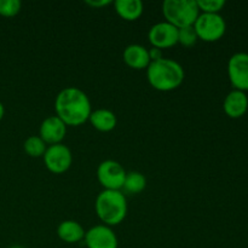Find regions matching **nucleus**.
Instances as JSON below:
<instances>
[{
	"instance_id": "1",
	"label": "nucleus",
	"mask_w": 248,
	"mask_h": 248,
	"mask_svg": "<svg viewBox=\"0 0 248 248\" xmlns=\"http://www.w3.org/2000/svg\"><path fill=\"white\" fill-rule=\"evenodd\" d=\"M56 115L67 126H80L86 123L92 111L89 96L79 87L61 90L55 99Z\"/></svg>"
},
{
	"instance_id": "2",
	"label": "nucleus",
	"mask_w": 248,
	"mask_h": 248,
	"mask_svg": "<svg viewBox=\"0 0 248 248\" xmlns=\"http://www.w3.org/2000/svg\"><path fill=\"white\" fill-rule=\"evenodd\" d=\"M184 77V68L172 58L162 57L153 61L147 68L148 82L157 91L169 92L178 89L183 84Z\"/></svg>"
},
{
	"instance_id": "3",
	"label": "nucleus",
	"mask_w": 248,
	"mask_h": 248,
	"mask_svg": "<svg viewBox=\"0 0 248 248\" xmlns=\"http://www.w3.org/2000/svg\"><path fill=\"white\" fill-rule=\"evenodd\" d=\"M94 211L104 225L113 227L123 222L127 215V200L121 190H103L97 195Z\"/></svg>"
},
{
	"instance_id": "4",
	"label": "nucleus",
	"mask_w": 248,
	"mask_h": 248,
	"mask_svg": "<svg viewBox=\"0 0 248 248\" xmlns=\"http://www.w3.org/2000/svg\"><path fill=\"white\" fill-rule=\"evenodd\" d=\"M165 21L177 28L193 26L200 15L196 0H165L162 2Z\"/></svg>"
},
{
	"instance_id": "5",
	"label": "nucleus",
	"mask_w": 248,
	"mask_h": 248,
	"mask_svg": "<svg viewBox=\"0 0 248 248\" xmlns=\"http://www.w3.org/2000/svg\"><path fill=\"white\" fill-rule=\"evenodd\" d=\"M193 26L199 39L207 43H213L222 39L227 31V23L220 14L200 12Z\"/></svg>"
},
{
	"instance_id": "6",
	"label": "nucleus",
	"mask_w": 248,
	"mask_h": 248,
	"mask_svg": "<svg viewBox=\"0 0 248 248\" xmlns=\"http://www.w3.org/2000/svg\"><path fill=\"white\" fill-rule=\"evenodd\" d=\"M126 170L115 160H104L97 167V179L106 190H121L126 178Z\"/></svg>"
},
{
	"instance_id": "7",
	"label": "nucleus",
	"mask_w": 248,
	"mask_h": 248,
	"mask_svg": "<svg viewBox=\"0 0 248 248\" xmlns=\"http://www.w3.org/2000/svg\"><path fill=\"white\" fill-rule=\"evenodd\" d=\"M43 159L46 169L55 174L64 173L73 164L72 150L63 143L47 145Z\"/></svg>"
},
{
	"instance_id": "8",
	"label": "nucleus",
	"mask_w": 248,
	"mask_h": 248,
	"mask_svg": "<svg viewBox=\"0 0 248 248\" xmlns=\"http://www.w3.org/2000/svg\"><path fill=\"white\" fill-rule=\"evenodd\" d=\"M148 40L153 47L160 50L172 47L178 44V28L167 21L157 22L150 27L148 31Z\"/></svg>"
},
{
	"instance_id": "9",
	"label": "nucleus",
	"mask_w": 248,
	"mask_h": 248,
	"mask_svg": "<svg viewBox=\"0 0 248 248\" xmlns=\"http://www.w3.org/2000/svg\"><path fill=\"white\" fill-rule=\"evenodd\" d=\"M228 77L235 90L248 91V53L236 52L229 58Z\"/></svg>"
},
{
	"instance_id": "10",
	"label": "nucleus",
	"mask_w": 248,
	"mask_h": 248,
	"mask_svg": "<svg viewBox=\"0 0 248 248\" xmlns=\"http://www.w3.org/2000/svg\"><path fill=\"white\" fill-rule=\"evenodd\" d=\"M85 245L87 248H118V236L111 227L97 224L85 232Z\"/></svg>"
},
{
	"instance_id": "11",
	"label": "nucleus",
	"mask_w": 248,
	"mask_h": 248,
	"mask_svg": "<svg viewBox=\"0 0 248 248\" xmlns=\"http://www.w3.org/2000/svg\"><path fill=\"white\" fill-rule=\"evenodd\" d=\"M67 135V125L57 115L44 119L39 128V136L48 145L62 143Z\"/></svg>"
},
{
	"instance_id": "12",
	"label": "nucleus",
	"mask_w": 248,
	"mask_h": 248,
	"mask_svg": "<svg viewBox=\"0 0 248 248\" xmlns=\"http://www.w3.org/2000/svg\"><path fill=\"white\" fill-rule=\"evenodd\" d=\"M224 113L232 119H239L244 116L248 110V97L246 92L240 90H232L223 102Z\"/></svg>"
},
{
	"instance_id": "13",
	"label": "nucleus",
	"mask_w": 248,
	"mask_h": 248,
	"mask_svg": "<svg viewBox=\"0 0 248 248\" xmlns=\"http://www.w3.org/2000/svg\"><path fill=\"white\" fill-rule=\"evenodd\" d=\"M124 62L133 69H147L150 64L149 50L140 44H130L124 48Z\"/></svg>"
},
{
	"instance_id": "14",
	"label": "nucleus",
	"mask_w": 248,
	"mask_h": 248,
	"mask_svg": "<svg viewBox=\"0 0 248 248\" xmlns=\"http://www.w3.org/2000/svg\"><path fill=\"white\" fill-rule=\"evenodd\" d=\"M85 229L79 222L73 219L63 220L57 227V236L65 244H77L84 240Z\"/></svg>"
},
{
	"instance_id": "15",
	"label": "nucleus",
	"mask_w": 248,
	"mask_h": 248,
	"mask_svg": "<svg viewBox=\"0 0 248 248\" xmlns=\"http://www.w3.org/2000/svg\"><path fill=\"white\" fill-rule=\"evenodd\" d=\"M89 121L96 130L101 132H110L118 124V118L110 109L98 108L91 111Z\"/></svg>"
},
{
	"instance_id": "16",
	"label": "nucleus",
	"mask_w": 248,
	"mask_h": 248,
	"mask_svg": "<svg viewBox=\"0 0 248 248\" xmlns=\"http://www.w3.org/2000/svg\"><path fill=\"white\" fill-rule=\"evenodd\" d=\"M114 7L116 14L126 21H136L142 16L144 10L140 0H115Z\"/></svg>"
},
{
	"instance_id": "17",
	"label": "nucleus",
	"mask_w": 248,
	"mask_h": 248,
	"mask_svg": "<svg viewBox=\"0 0 248 248\" xmlns=\"http://www.w3.org/2000/svg\"><path fill=\"white\" fill-rule=\"evenodd\" d=\"M147 186V178L143 173L138 171H131L126 173L125 182H124L123 189L127 194H140Z\"/></svg>"
},
{
	"instance_id": "18",
	"label": "nucleus",
	"mask_w": 248,
	"mask_h": 248,
	"mask_svg": "<svg viewBox=\"0 0 248 248\" xmlns=\"http://www.w3.org/2000/svg\"><path fill=\"white\" fill-rule=\"evenodd\" d=\"M47 144L43 140L40 136L31 135L23 142V149L27 155L31 157H43L45 154Z\"/></svg>"
},
{
	"instance_id": "19",
	"label": "nucleus",
	"mask_w": 248,
	"mask_h": 248,
	"mask_svg": "<svg viewBox=\"0 0 248 248\" xmlns=\"http://www.w3.org/2000/svg\"><path fill=\"white\" fill-rule=\"evenodd\" d=\"M199 40V36L196 34L194 26L183 27L178 29V44L186 46V47H191Z\"/></svg>"
},
{
	"instance_id": "20",
	"label": "nucleus",
	"mask_w": 248,
	"mask_h": 248,
	"mask_svg": "<svg viewBox=\"0 0 248 248\" xmlns=\"http://www.w3.org/2000/svg\"><path fill=\"white\" fill-rule=\"evenodd\" d=\"M22 2L19 0H0V16L14 17L19 14Z\"/></svg>"
},
{
	"instance_id": "21",
	"label": "nucleus",
	"mask_w": 248,
	"mask_h": 248,
	"mask_svg": "<svg viewBox=\"0 0 248 248\" xmlns=\"http://www.w3.org/2000/svg\"><path fill=\"white\" fill-rule=\"evenodd\" d=\"M200 12L206 14H219L225 6V0H196Z\"/></svg>"
},
{
	"instance_id": "22",
	"label": "nucleus",
	"mask_w": 248,
	"mask_h": 248,
	"mask_svg": "<svg viewBox=\"0 0 248 248\" xmlns=\"http://www.w3.org/2000/svg\"><path fill=\"white\" fill-rule=\"evenodd\" d=\"M85 4H87L89 6L92 7H103L111 4V0H86Z\"/></svg>"
},
{
	"instance_id": "23",
	"label": "nucleus",
	"mask_w": 248,
	"mask_h": 248,
	"mask_svg": "<svg viewBox=\"0 0 248 248\" xmlns=\"http://www.w3.org/2000/svg\"><path fill=\"white\" fill-rule=\"evenodd\" d=\"M149 57H150V62L160 60V58L164 57V55H162V50H160V48H156V47H152L149 50Z\"/></svg>"
},
{
	"instance_id": "24",
	"label": "nucleus",
	"mask_w": 248,
	"mask_h": 248,
	"mask_svg": "<svg viewBox=\"0 0 248 248\" xmlns=\"http://www.w3.org/2000/svg\"><path fill=\"white\" fill-rule=\"evenodd\" d=\"M4 115H5V107H4V104H2L1 102H0V121L2 120Z\"/></svg>"
},
{
	"instance_id": "25",
	"label": "nucleus",
	"mask_w": 248,
	"mask_h": 248,
	"mask_svg": "<svg viewBox=\"0 0 248 248\" xmlns=\"http://www.w3.org/2000/svg\"><path fill=\"white\" fill-rule=\"evenodd\" d=\"M9 248H24V247L19 246V245H14V246H11V247H9Z\"/></svg>"
}]
</instances>
